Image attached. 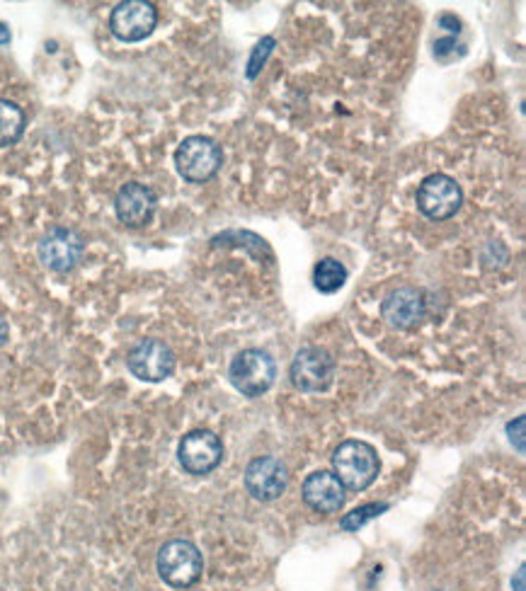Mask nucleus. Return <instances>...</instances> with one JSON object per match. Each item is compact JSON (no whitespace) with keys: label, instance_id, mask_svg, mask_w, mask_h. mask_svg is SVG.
Listing matches in <instances>:
<instances>
[{"label":"nucleus","instance_id":"nucleus-1","mask_svg":"<svg viewBox=\"0 0 526 591\" xmlns=\"http://www.w3.org/2000/svg\"><path fill=\"white\" fill-rule=\"evenodd\" d=\"M333 468H335V478L343 482V488L361 492L371 488L373 480L379 478L381 460H379L377 448H373L371 444L349 439L335 448Z\"/></svg>","mask_w":526,"mask_h":591},{"label":"nucleus","instance_id":"nucleus-2","mask_svg":"<svg viewBox=\"0 0 526 591\" xmlns=\"http://www.w3.org/2000/svg\"><path fill=\"white\" fill-rule=\"evenodd\" d=\"M175 165L187 182H209L224 165V153L209 136H190L175 150Z\"/></svg>","mask_w":526,"mask_h":591},{"label":"nucleus","instance_id":"nucleus-3","mask_svg":"<svg viewBox=\"0 0 526 591\" xmlns=\"http://www.w3.org/2000/svg\"><path fill=\"white\" fill-rule=\"evenodd\" d=\"M202 553L190 540H170L158 553V575L172 589L192 587L202 577Z\"/></svg>","mask_w":526,"mask_h":591},{"label":"nucleus","instance_id":"nucleus-4","mask_svg":"<svg viewBox=\"0 0 526 591\" xmlns=\"http://www.w3.org/2000/svg\"><path fill=\"white\" fill-rule=\"evenodd\" d=\"M277 366L270 354L262 349H245L231 364L228 378L245 398H257L272 388Z\"/></svg>","mask_w":526,"mask_h":591},{"label":"nucleus","instance_id":"nucleus-5","mask_svg":"<svg viewBox=\"0 0 526 591\" xmlns=\"http://www.w3.org/2000/svg\"><path fill=\"white\" fill-rule=\"evenodd\" d=\"M415 202H417V209L423 211L429 221H447L463 204L461 185L444 172L429 175L423 182H419Z\"/></svg>","mask_w":526,"mask_h":591},{"label":"nucleus","instance_id":"nucleus-6","mask_svg":"<svg viewBox=\"0 0 526 591\" xmlns=\"http://www.w3.org/2000/svg\"><path fill=\"white\" fill-rule=\"evenodd\" d=\"M158 25V10L148 0H126L110 15V30L120 42H142Z\"/></svg>","mask_w":526,"mask_h":591},{"label":"nucleus","instance_id":"nucleus-7","mask_svg":"<svg viewBox=\"0 0 526 591\" xmlns=\"http://www.w3.org/2000/svg\"><path fill=\"white\" fill-rule=\"evenodd\" d=\"M335 359L323 347H303L291 361V383L303 393H321L333 381Z\"/></svg>","mask_w":526,"mask_h":591},{"label":"nucleus","instance_id":"nucleus-8","mask_svg":"<svg viewBox=\"0 0 526 591\" xmlns=\"http://www.w3.org/2000/svg\"><path fill=\"white\" fill-rule=\"evenodd\" d=\"M178 458L190 476H209L224 458V446L214 432L194 430L180 442Z\"/></svg>","mask_w":526,"mask_h":591},{"label":"nucleus","instance_id":"nucleus-9","mask_svg":"<svg viewBox=\"0 0 526 591\" xmlns=\"http://www.w3.org/2000/svg\"><path fill=\"white\" fill-rule=\"evenodd\" d=\"M128 371L146 383H160L175 371V354L160 339H144L128 354Z\"/></svg>","mask_w":526,"mask_h":591},{"label":"nucleus","instance_id":"nucleus-10","mask_svg":"<svg viewBox=\"0 0 526 591\" xmlns=\"http://www.w3.org/2000/svg\"><path fill=\"white\" fill-rule=\"evenodd\" d=\"M287 482H289L287 468L282 466V460H277L272 456L255 458L253 464L245 468V488H248L253 498L260 502H275L282 498Z\"/></svg>","mask_w":526,"mask_h":591},{"label":"nucleus","instance_id":"nucleus-11","mask_svg":"<svg viewBox=\"0 0 526 591\" xmlns=\"http://www.w3.org/2000/svg\"><path fill=\"white\" fill-rule=\"evenodd\" d=\"M383 321L395 330H413L425 321L427 301L425 293L413 287H401L385 296L381 303Z\"/></svg>","mask_w":526,"mask_h":591},{"label":"nucleus","instance_id":"nucleus-12","mask_svg":"<svg viewBox=\"0 0 526 591\" xmlns=\"http://www.w3.org/2000/svg\"><path fill=\"white\" fill-rule=\"evenodd\" d=\"M156 194L154 189L142 182H128L120 189L114 199L116 219H120L126 228H144L156 214Z\"/></svg>","mask_w":526,"mask_h":591},{"label":"nucleus","instance_id":"nucleus-13","mask_svg":"<svg viewBox=\"0 0 526 591\" xmlns=\"http://www.w3.org/2000/svg\"><path fill=\"white\" fill-rule=\"evenodd\" d=\"M83 257V241L71 228H54L40 243V259L52 271H71Z\"/></svg>","mask_w":526,"mask_h":591},{"label":"nucleus","instance_id":"nucleus-14","mask_svg":"<svg viewBox=\"0 0 526 591\" xmlns=\"http://www.w3.org/2000/svg\"><path fill=\"white\" fill-rule=\"evenodd\" d=\"M303 502H306L313 512L318 514H335L343 510L345 504V488L343 482L335 478V472L318 470L303 480Z\"/></svg>","mask_w":526,"mask_h":591},{"label":"nucleus","instance_id":"nucleus-15","mask_svg":"<svg viewBox=\"0 0 526 591\" xmlns=\"http://www.w3.org/2000/svg\"><path fill=\"white\" fill-rule=\"evenodd\" d=\"M25 134V112L15 102L0 100V148L15 146Z\"/></svg>","mask_w":526,"mask_h":591},{"label":"nucleus","instance_id":"nucleus-16","mask_svg":"<svg viewBox=\"0 0 526 591\" xmlns=\"http://www.w3.org/2000/svg\"><path fill=\"white\" fill-rule=\"evenodd\" d=\"M347 269L333 257H323L313 269V283L321 293H335L345 287Z\"/></svg>","mask_w":526,"mask_h":591},{"label":"nucleus","instance_id":"nucleus-17","mask_svg":"<svg viewBox=\"0 0 526 591\" xmlns=\"http://www.w3.org/2000/svg\"><path fill=\"white\" fill-rule=\"evenodd\" d=\"M385 510H389V504H367V506H359V510L349 512L343 518V528L345 531H357V528L365 526L367 522H371V518H377Z\"/></svg>","mask_w":526,"mask_h":591},{"label":"nucleus","instance_id":"nucleus-18","mask_svg":"<svg viewBox=\"0 0 526 591\" xmlns=\"http://www.w3.org/2000/svg\"><path fill=\"white\" fill-rule=\"evenodd\" d=\"M272 46H275V40L272 37H265L260 44L255 46L253 58H250V64H248V78H255L257 74H260L265 58L270 56V52H272Z\"/></svg>","mask_w":526,"mask_h":591},{"label":"nucleus","instance_id":"nucleus-19","mask_svg":"<svg viewBox=\"0 0 526 591\" xmlns=\"http://www.w3.org/2000/svg\"><path fill=\"white\" fill-rule=\"evenodd\" d=\"M5 337H8V323L3 321V317H0V347H3Z\"/></svg>","mask_w":526,"mask_h":591},{"label":"nucleus","instance_id":"nucleus-20","mask_svg":"<svg viewBox=\"0 0 526 591\" xmlns=\"http://www.w3.org/2000/svg\"><path fill=\"white\" fill-rule=\"evenodd\" d=\"M8 40H10V32H8L3 25H0V44L8 42Z\"/></svg>","mask_w":526,"mask_h":591},{"label":"nucleus","instance_id":"nucleus-21","mask_svg":"<svg viewBox=\"0 0 526 591\" xmlns=\"http://www.w3.org/2000/svg\"><path fill=\"white\" fill-rule=\"evenodd\" d=\"M517 591H524V567H522L519 575H517Z\"/></svg>","mask_w":526,"mask_h":591}]
</instances>
